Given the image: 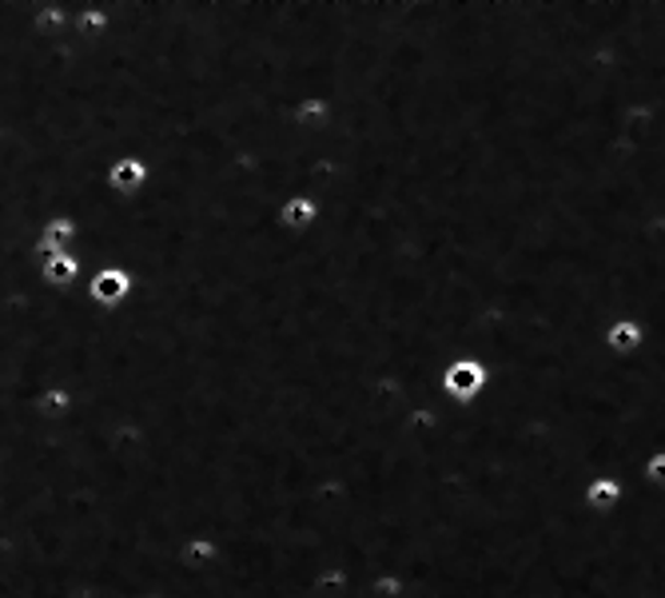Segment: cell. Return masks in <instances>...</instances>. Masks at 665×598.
Masks as SVG:
<instances>
[{
    "label": "cell",
    "mask_w": 665,
    "mask_h": 598,
    "mask_svg": "<svg viewBox=\"0 0 665 598\" xmlns=\"http://www.w3.org/2000/svg\"><path fill=\"white\" fill-rule=\"evenodd\" d=\"M486 391H491V367L482 364L479 355H458L443 367L438 395L447 399L450 407H474Z\"/></svg>",
    "instance_id": "obj_1"
},
{
    "label": "cell",
    "mask_w": 665,
    "mask_h": 598,
    "mask_svg": "<svg viewBox=\"0 0 665 598\" xmlns=\"http://www.w3.org/2000/svg\"><path fill=\"white\" fill-rule=\"evenodd\" d=\"M84 291H88V299H92L96 308L121 311L124 303L131 299V291H136V279H131L128 272H124V267H116V264H100V267H88Z\"/></svg>",
    "instance_id": "obj_2"
},
{
    "label": "cell",
    "mask_w": 665,
    "mask_h": 598,
    "mask_svg": "<svg viewBox=\"0 0 665 598\" xmlns=\"http://www.w3.org/2000/svg\"><path fill=\"white\" fill-rule=\"evenodd\" d=\"M148 184H152V168H148V160L136 152L121 156V160H112L108 172H104V188L112 192V196L121 199H136L148 192Z\"/></svg>",
    "instance_id": "obj_3"
},
{
    "label": "cell",
    "mask_w": 665,
    "mask_h": 598,
    "mask_svg": "<svg viewBox=\"0 0 665 598\" xmlns=\"http://www.w3.org/2000/svg\"><path fill=\"white\" fill-rule=\"evenodd\" d=\"M645 344H650V327L633 315H618L601 327V347L610 359H633V355L645 352Z\"/></svg>",
    "instance_id": "obj_4"
},
{
    "label": "cell",
    "mask_w": 665,
    "mask_h": 598,
    "mask_svg": "<svg viewBox=\"0 0 665 598\" xmlns=\"http://www.w3.org/2000/svg\"><path fill=\"white\" fill-rule=\"evenodd\" d=\"M331 120H335V104L328 96H299L291 100V108H287V124H291V133L299 136H319L328 133Z\"/></svg>",
    "instance_id": "obj_5"
},
{
    "label": "cell",
    "mask_w": 665,
    "mask_h": 598,
    "mask_svg": "<svg viewBox=\"0 0 665 598\" xmlns=\"http://www.w3.org/2000/svg\"><path fill=\"white\" fill-rule=\"evenodd\" d=\"M626 503V479L622 475H594L582 487V507L589 515H614Z\"/></svg>",
    "instance_id": "obj_6"
},
{
    "label": "cell",
    "mask_w": 665,
    "mask_h": 598,
    "mask_svg": "<svg viewBox=\"0 0 665 598\" xmlns=\"http://www.w3.org/2000/svg\"><path fill=\"white\" fill-rule=\"evenodd\" d=\"M77 240H80V223L72 220V216H53V220L41 228V235H36V260L72 252Z\"/></svg>",
    "instance_id": "obj_7"
},
{
    "label": "cell",
    "mask_w": 665,
    "mask_h": 598,
    "mask_svg": "<svg viewBox=\"0 0 665 598\" xmlns=\"http://www.w3.org/2000/svg\"><path fill=\"white\" fill-rule=\"evenodd\" d=\"M80 407V395L68 383H48L33 395V415L44 423H60Z\"/></svg>",
    "instance_id": "obj_8"
},
{
    "label": "cell",
    "mask_w": 665,
    "mask_h": 598,
    "mask_svg": "<svg viewBox=\"0 0 665 598\" xmlns=\"http://www.w3.org/2000/svg\"><path fill=\"white\" fill-rule=\"evenodd\" d=\"M319 216H323V211H319V199L307 196V192H295V196H287L284 204H279V216H275V220H279L284 232L307 235L319 223Z\"/></svg>",
    "instance_id": "obj_9"
},
{
    "label": "cell",
    "mask_w": 665,
    "mask_h": 598,
    "mask_svg": "<svg viewBox=\"0 0 665 598\" xmlns=\"http://www.w3.org/2000/svg\"><path fill=\"white\" fill-rule=\"evenodd\" d=\"M84 272H88V267H84V260H80L77 252L48 255V260H41V279L56 291L80 288V284H84Z\"/></svg>",
    "instance_id": "obj_10"
},
{
    "label": "cell",
    "mask_w": 665,
    "mask_h": 598,
    "mask_svg": "<svg viewBox=\"0 0 665 598\" xmlns=\"http://www.w3.org/2000/svg\"><path fill=\"white\" fill-rule=\"evenodd\" d=\"M72 33L84 41H104L112 33V4H84L72 16Z\"/></svg>",
    "instance_id": "obj_11"
},
{
    "label": "cell",
    "mask_w": 665,
    "mask_h": 598,
    "mask_svg": "<svg viewBox=\"0 0 665 598\" xmlns=\"http://www.w3.org/2000/svg\"><path fill=\"white\" fill-rule=\"evenodd\" d=\"M72 16H77V12H68L65 4H36L33 28L41 36H65L68 28H72Z\"/></svg>",
    "instance_id": "obj_12"
},
{
    "label": "cell",
    "mask_w": 665,
    "mask_h": 598,
    "mask_svg": "<svg viewBox=\"0 0 665 598\" xmlns=\"http://www.w3.org/2000/svg\"><path fill=\"white\" fill-rule=\"evenodd\" d=\"M180 559H184L187 566H208L219 559V543H211V539H187Z\"/></svg>",
    "instance_id": "obj_13"
},
{
    "label": "cell",
    "mask_w": 665,
    "mask_h": 598,
    "mask_svg": "<svg viewBox=\"0 0 665 598\" xmlns=\"http://www.w3.org/2000/svg\"><path fill=\"white\" fill-rule=\"evenodd\" d=\"M642 479L650 487L665 491V447H657V451H650L642 459Z\"/></svg>",
    "instance_id": "obj_14"
}]
</instances>
